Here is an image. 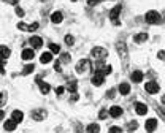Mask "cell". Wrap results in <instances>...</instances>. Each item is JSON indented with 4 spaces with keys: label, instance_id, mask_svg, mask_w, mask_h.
<instances>
[{
    "label": "cell",
    "instance_id": "cell-1",
    "mask_svg": "<svg viewBox=\"0 0 165 133\" xmlns=\"http://www.w3.org/2000/svg\"><path fill=\"white\" fill-rule=\"evenodd\" d=\"M90 68H92V64H90L89 59H81V60L76 64V73H80V74L90 71Z\"/></svg>",
    "mask_w": 165,
    "mask_h": 133
},
{
    "label": "cell",
    "instance_id": "cell-2",
    "mask_svg": "<svg viewBox=\"0 0 165 133\" xmlns=\"http://www.w3.org/2000/svg\"><path fill=\"white\" fill-rule=\"evenodd\" d=\"M90 56L95 59V60H102V59H105L106 56H108V51L105 49V48H100V46H95V48H92V51H90Z\"/></svg>",
    "mask_w": 165,
    "mask_h": 133
},
{
    "label": "cell",
    "instance_id": "cell-3",
    "mask_svg": "<svg viewBox=\"0 0 165 133\" xmlns=\"http://www.w3.org/2000/svg\"><path fill=\"white\" fill-rule=\"evenodd\" d=\"M121 10H122V7H121V5H116V7L110 11V19L113 21V24H114V25H121V21L117 19V18H119V14H121Z\"/></svg>",
    "mask_w": 165,
    "mask_h": 133
},
{
    "label": "cell",
    "instance_id": "cell-4",
    "mask_svg": "<svg viewBox=\"0 0 165 133\" xmlns=\"http://www.w3.org/2000/svg\"><path fill=\"white\" fill-rule=\"evenodd\" d=\"M145 21H146L148 24H159V22H160V14H159L157 11L151 10V11H148V13L145 14Z\"/></svg>",
    "mask_w": 165,
    "mask_h": 133
},
{
    "label": "cell",
    "instance_id": "cell-5",
    "mask_svg": "<svg viewBox=\"0 0 165 133\" xmlns=\"http://www.w3.org/2000/svg\"><path fill=\"white\" fill-rule=\"evenodd\" d=\"M103 81H105V74L100 73V71H95V73H94V76H92V79H90V83L94 86H102Z\"/></svg>",
    "mask_w": 165,
    "mask_h": 133
},
{
    "label": "cell",
    "instance_id": "cell-6",
    "mask_svg": "<svg viewBox=\"0 0 165 133\" xmlns=\"http://www.w3.org/2000/svg\"><path fill=\"white\" fill-rule=\"evenodd\" d=\"M32 119H34V120H37V122L44 120V119H46V111H44V110H41V108L34 110V111H32Z\"/></svg>",
    "mask_w": 165,
    "mask_h": 133
},
{
    "label": "cell",
    "instance_id": "cell-7",
    "mask_svg": "<svg viewBox=\"0 0 165 133\" xmlns=\"http://www.w3.org/2000/svg\"><path fill=\"white\" fill-rule=\"evenodd\" d=\"M116 51H117V54H119L122 59L127 57V46H126L124 41H117L116 43Z\"/></svg>",
    "mask_w": 165,
    "mask_h": 133
},
{
    "label": "cell",
    "instance_id": "cell-8",
    "mask_svg": "<svg viewBox=\"0 0 165 133\" xmlns=\"http://www.w3.org/2000/svg\"><path fill=\"white\" fill-rule=\"evenodd\" d=\"M145 89H146L148 94H157L159 92V84L156 81H149V83H146Z\"/></svg>",
    "mask_w": 165,
    "mask_h": 133
},
{
    "label": "cell",
    "instance_id": "cell-9",
    "mask_svg": "<svg viewBox=\"0 0 165 133\" xmlns=\"http://www.w3.org/2000/svg\"><path fill=\"white\" fill-rule=\"evenodd\" d=\"M135 111H137L138 116H145V114L148 113V106H146L145 103H137V105H135Z\"/></svg>",
    "mask_w": 165,
    "mask_h": 133
},
{
    "label": "cell",
    "instance_id": "cell-10",
    "mask_svg": "<svg viewBox=\"0 0 165 133\" xmlns=\"http://www.w3.org/2000/svg\"><path fill=\"white\" fill-rule=\"evenodd\" d=\"M122 108H121V106H111V108H110V116L111 117H119V116H122Z\"/></svg>",
    "mask_w": 165,
    "mask_h": 133
},
{
    "label": "cell",
    "instance_id": "cell-11",
    "mask_svg": "<svg viewBox=\"0 0 165 133\" xmlns=\"http://www.w3.org/2000/svg\"><path fill=\"white\" fill-rule=\"evenodd\" d=\"M30 46L34 48V49H38V48H41L43 46V40H41V37H32L30 38Z\"/></svg>",
    "mask_w": 165,
    "mask_h": 133
},
{
    "label": "cell",
    "instance_id": "cell-12",
    "mask_svg": "<svg viewBox=\"0 0 165 133\" xmlns=\"http://www.w3.org/2000/svg\"><path fill=\"white\" fill-rule=\"evenodd\" d=\"M21 57L24 59V60H32V59L35 57V52H34V51H32L30 48H27V49H24V51H22Z\"/></svg>",
    "mask_w": 165,
    "mask_h": 133
},
{
    "label": "cell",
    "instance_id": "cell-13",
    "mask_svg": "<svg viewBox=\"0 0 165 133\" xmlns=\"http://www.w3.org/2000/svg\"><path fill=\"white\" fill-rule=\"evenodd\" d=\"M37 84L40 86V90H41V94H48V92L51 90V86H49L48 83H43L41 79H40V78L37 79Z\"/></svg>",
    "mask_w": 165,
    "mask_h": 133
},
{
    "label": "cell",
    "instance_id": "cell-14",
    "mask_svg": "<svg viewBox=\"0 0 165 133\" xmlns=\"http://www.w3.org/2000/svg\"><path fill=\"white\" fill-rule=\"evenodd\" d=\"M95 71H100V73H103V74L106 76V74H110V73L113 71V68H111L110 65H103V64H99V65H97V68H95Z\"/></svg>",
    "mask_w": 165,
    "mask_h": 133
},
{
    "label": "cell",
    "instance_id": "cell-15",
    "mask_svg": "<svg viewBox=\"0 0 165 133\" xmlns=\"http://www.w3.org/2000/svg\"><path fill=\"white\" fill-rule=\"evenodd\" d=\"M145 127H146V130L149 133H152L156 130V127H157V119H148L146 124H145Z\"/></svg>",
    "mask_w": 165,
    "mask_h": 133
},
{
    "label": "cell",
    "instance_id": "cell-16",
    "mask_svg": "<svg viewBox=\"0 0 165 133\" xmlns=\"http://www.w3.org/2000/svg\"><path fill=\"white\" fill-rule=\"evenodd\" d=\"M11 119L19 124V122H22V119H24V114H22V111H19V110H14L11 113Z\"/></svg>",
    "mask_w": 165,
    "mask_h": 133
},
{
    "label": "cell",
    "instance_id": "cell-17",
    "mask_svg": "<svg viewBox=\"0 0 165 133\" xmlns=\"http://www.w3.org/2000/svg\"><path fill=\"white\" fill-rule=\"evenodd\" d=\"M62 19H64V16H62L60 11H54V13L51 14V22H53V24H60Z\"/></svg>",
    "mask_w": 165,
    "mask_h": 133
},
{
    "label": "cell",
    "instance_id": "cell-18",
    "mask_svg": "<svg viewBox=\"0 0 165 133\" xmlns=\"http://www.w3.org/2000/svg\"><path fill=\"white\" fill-rule=\"evenodd\" d=\"M10 54H11L10 48H7V46H0V59H8Z\"/></svg>",
    "mask_w": 165,
    "mask_h": 133
},
{
    "label": "cell",
    "instance_id": "cell-19",
    "mask_svg": "<svg viewBox=\"0 0 165 133\" xmlns=\"http://www.w3.org/2000/svg\"><path fill=\"white\" fill-rule=\"evenodd\" d=\"M16 125H18V122H14L13 119H10V120H7V122L3 124V128H5L7 131H13V130L16 128Z\"/></svg>",
    "mask_w": 165,
    "mask_h": 133
},
{
    "label": "cell",
    "instance_id": "cell-20",
    "mask_svg": "<svg viewBox=\"0 0 165 133\" xmlns=\"http://www.w3.org/2000/svg\"><path fill=\"white\" fill-rule=\"evenodd\" d=\"M130 78H132V81H133V83H141V81H143V73L137 70V71H133V73H132V76H130Z\"/></svg>",
    "mask_w": 165,
    "mask_h": 133
},
{
    "label": "cell",
    "instance_id": "cell-21",
    "mask_svg": "<svg viewBox=\"0 0 165 133\" xmlns=\"http://www.w3.org/2000/svg\"><path fill=\"white\" fill-rule=\"evenodd\" d=\"M100 131V125L99 124H89L86 128V133H99Z\"/></svg>",
    "mask_w": 165,
    "mask_h": 133
},
{
    "label": "cell",
    "instance_id": "cell-22",
    "mask_svg": "<svg viewBox=\"0 0 165 133\" xmlns=\"http://www.w3.org/2000/svg\"><path fill=\"white\" fill-rule=\"evenodd\" d=\"M53 60V56H51V52H43V54L40 56V62L41 64H48Z\"/></svg>",
    "mask_w": 165,
    "mask_h": 133
},
{
    "label": "cell",
    "instance_id": "cell-23",
    "mask_svg": "<svg viewBox=\"0 0 165 133\" xmlns=\"http://www.w3.org/2000/svg\"><path fill=\"white\" fill-rule=\"evenodd\" d=\"M148 38H149V37H148V33H138V35H135V37H133L135 43H145Z\"/></svg>",
    "mask_w": 165,
    "mask_h": 133
},
{
    "label": "cell",
    "instance_id": "cell-24",
    "mask_svg": "<svg viewBox=\"0 0 165 133\" xmlns=\"http://www.w3.org/2000/svg\"><path fill=\"white\" fill-rule=\"evenodd\" d=\"M119 92H121L122 95H127V94L130 92V86H129L127 83H122V84L119 86Z\"/></svg>",
    "mask_w": 165,
    "mask_h": 133
},
{
    "label": "cell",
    "instance_id": "cell-25",
    "mask_svg": "<svg viewBox=\"0 0 165 133\" xmlns=\"http://www.w3.org/2000/svg\"><path fill=\"white\" fill-rule=\"evenodd\" d=\"M76 87H78V83L76 81H72V83H68V86L65 87L68 92H72V94H75L76 92Z\"/></svg>",
    "mask_w": 165,
    "mask_h": 133
},
{
    "label": "cell",
    "instance_id": "cell-26",
    "mask_svg": "<svg viewBox=\"0 0 165 133\" xmlns=\"http://www.w3.org/2000/svg\"><path fill=\"white\" fill-rule=\"evenodd\" d=\"M34 70H35L34 64H29V65H26V67H24V70H22V74H24V76H26V74H30Z\"/></svg>",
    "mask_w": 165,
    "mask_h": 133
},
{
    "label": "cell",
    "instance_id": "cell-27",
    "mask_svg": "<svg viewBox=\"0 0 165 133\" xmlns=\"http://www.w3.org/2000/svg\"><path fill=\"white\" fill-rule=\"evenodd\" d=\"M137 128H138V122H137V120L129 122V125H127V130H129V131H135Z\"/></svg>",
    "mask_w": 165,
    "mask_h": 133
},
{
    "label": "cell",
    "instance_id": "cell-28",
    "mask_svg": "<svg viewBox=\"0 0 165 133\" xmlns=\"http://www.w3.org/2000/svg\"><path fill=\"white\" fill-rule=\"evenodd\" d=\"M49 49H51V52H54V54H59V52H60V46L56 44V43H51L49 44Z\"/></svg>",
    "mask_w": 165,
    "mask_h": 133
},
{
    "label": "cell",
    "instance_id": "cell-29",
    "mask_svg": "<svg viewBox=\"0 0 165 133\" xmlns=\"http://www.w3.org/2000/svg\"><path fill=\"white\" fill-rule=\"evenodd\" d=\"M108 133H122V128L117 127V125H114V127H111V128L108 130Z\"/></svg>",
    "mask_w": 165,
    "mask_h": 133
},
{
    "label": "cell",
    "instance_id": "cell-30",
    "mask_svg": "<svg viewBox=\"0 0 165 133\" xmlns=\"http://www.w3.org/2000/svg\"><path fill=\"white\" fill-rule=\"evenodd\" d=\"M18 29H21V30H26V32H27V30H29V25H27L26 22H19V24H18Z\"/></svg>",
    "mask_w": 165,
    "mask_h": 133
},
{
    "label": "cell",
    "instance_id": "cell-31",
    "mask_svg": "<svg viewBox=\"0 0 165 133\" xmlns=\"http://www.w3.org/2000/svg\"><path fill=\"white\" fill-rule=\"evenodd\" d=\"M73 41H75V40H73V37H72V35H67V37H65V43H67L68 46H72V44H73Z\"/></svg>",
    "mask_w": 165,
    "mask_h": 133
},
{
    "label": "cell",
    "instance_id": "cell-32",
    "mask_svg": "<svg viewBox=\"0 0 165 133\" xmlns=\"http://www.w3.org/2000/svg\"><path fill=\"white\" fill-rule=\"evenodd\" d=\"M14 13H16V14H18L19 18H22V16L26 14V13H24V10H22L21 7H16V11H14Z\"/></svg>",
    "mask_w": 165,
    "mask_h": 133
},
{
    "label": "cell",
    "instance_id": "cell-33",
    "mask_svg": "<svg viewBox=\"0 0 165 133\" xmlns=\"http://www.w3.org/2000/svg\"><path fill=\"white\" fill-rule=\"evenodd\" d=\"M108 114H110V111H106V110H100V114H99V117H100V119H105Z\"/></svg>",
    "mask_w": 165,
    "mask_h": 133
},
{
    "label": "cell",
    "instance_id": "cell-34",
    "mask_svg": "<svg viewBox=\"0 0 165 133\" xmlns=\"http://www.w3.org/2000/svg\"><path fill=\"white\" fill-rule=\"evenodd\" d=\"M38 29V22H34L32 25H29V30L27 32H34V30H37Z\"/></svg>",
    "mask_w": 165,
    "mask_h": 133
},
{
    "label": "cell",
    "instance_id": "cell-35",
    "mask_svg": "<svg viewBox=\"0 0 165 133\" xmlns=\"http://www.w3.org/2000/svg\"><path fill=\"white\" fill-rule=\"evenodd\" d=\"M100 2H102V0H89L87 5H89V7H94V5H99Z\"/></svg>",
    "mask_w": 165,
    "mask_h": 133
},
{
    "label": "cell",
    "instance_id": "cell-36",
    "mask_svg": "<svg viewBox=\"0 0 165 133\" xmlns=\"http://www.w3.org/2000/svg\"><path fill=\"white\" fill-rule=\"evenodd\" d=\"M60 60H62V62H68V60H70V54H62V56H60Z\"/></svg>",
    "mask_w": 165,
    "mask_h": 133
},
{
    "label": "cell",
    "instance_id": "cell-37",
    "mask_svg": "<svg viewBox=\"0 0 165 133\" xmlns=\"http://www.w3.org/2000/svg\"><path fill=\"white\" fill-rule=\"evenodd\" d=\"M64 90H65V87H64V86H59V87L56 89V94H57V95H62Z\"/></svg>",
    "mask_w": 165,
    "mask_h": 133
},
{
    "label": "cell",
    "instance_id": "cell-38",
    "mask_svg": "<svg viewBox=\"0 0 165 133\" xmlns=\"http://www.w3.org/2000/svg\"><path fill=\"white\" fill-rule=\"evenodd\" d=\"M5 100H7V94H2V95H0V106L5 105Z\"/></svg>",
    "mask_w": 165,
    "mask_h": 133
},
{
    "label": "cell",
    "instance_id": "cell-39",
    "mask_svg": "<svg viewBox=\"0 0 165 133\" xmlns=\"http://www.w3.org/2000/svg\"><path fill=\"white\" fill-rule=\"evenodd\" d=\"M157 57H159L160 60H165V51H159V54H157Z\"/></svg>",
    "mask_w": 165,
    "mask_h": 133
},
{
    "label": "cell",
    "instance_id": "cell-40",
    "mask_svg": "<svg viewBox=\"0 0 165 133\" xmlns=\"http://www.w3.org/2000/svg\"><path fill=\"white\" fill-rule=\"evenodd\" d=\"M59 64H60V62H56V64H54V70H56V71H60V70H62Z\"/></svg>",
    "mask_w": 165,
    "mask_h": 133
},
{
    "label": "cell",
    "instance_id": "cell-41",
    "mask_svg": "<svg viewBox=\"0 0 165 133\" xmlns=\"http://www.w3.org/2000/svg\"><path fill=\"white\" fill-rule=\"evenodd\" d=\"M0 71H5V68H3V59H0Z\"/></svg>",
    "mask_w": 165,
    "mask_h": 133
},
{
    "label": "cell",
    "instance_id": "cell-42",
    "mask_svg": "<svg viewBox=\"0 0 165 133\" xmlns=\"http://www.w3.org/2000/svg\"><path fill=\"white\" fill-rule=\"evenodd\" d=\"M114 94H116V92H114V90H110V92H108V94H106V95H108V97H110V98H113V97H114Z\"/></svg>",
    "mask_w": 165,
    "mask_h": 133
},
{
    "label": "cell",
    "instance_id": "cell-43",
    "mask_svg": "<svg viewBox=\"0 0 165 133\" xmlns=\"http://www.w3.org/2000/svg\"><path fill=\"white\" fill-rule=\"evenodd\" d=\"M76 100H78V95H76V94H73V97L70 98V101H76Z\"/></svg>",
    "mask_w": 165,
    "mask_h": 133
},
{
    "label": "cell",
    "instance_id": "cell-44",
    "mask_svg": "<svg viewBox=\"0 0 165 133\" xmlns=\"http://www.w3.org/2000/svg\"><path fill=\"white\" fill-rule=\"evenodd\" d=\"M8 2H10L11 5H18V3H19V0H8Z\"/></svg>",
    "mask_w": 165,
    "mask_h": 133
},
{
    "label": "cell",
    "instance_id": "cell-45",
    "mask_svg": "<svg viewBox=\"0 0 165 133\" xmlns=\"http://www.w3.org/2000/svg\"><path fill=\"white\" fill-rule=\"evenodd\" d=\"M3 117H5V113H3L2 110H0V120H3Z\"/></svg>",
    "mask_w": 165,
    "mask_h": 133
},
{
    "label": "cell",
    "instance_id": "cell-46",
    "mask_svg": "<svg viewBox=\"0 0 165 133\" xmlns=\"http://www.w3.org/2000/svg\"><path fill=\"white\" fill-rule=\"evenodd\" d=\"M76 133H83V130H81V125H76Z\"/></svg>",
    "mask_w": 165,
    "mask_h": 133
},
{
    "label": "cell",
    "instance_id": "cell-47",
    "mask_svg": "<svg viewBox=\"0 0 165 133\" xmlns=\"http://www.w3.org/2000/svg\"><path fill=\"white\" fill-rule=\"evenodd\" d=\"M162 105H163V106H165V95H163V97H162Z\"/></svg>",
    "mask_w": 165,
    "mask_h": 133
},
{
    "label": "cell",
    "instance_id": "cell-48",
    "mask_svg": "<svg viewBox=\"0 0 165 133\" xmlns=\"http://www.w3.org/2000/svg\"><path fill=\"white\" fill-rule=\"evenodd\" d=\"M40 2H44V0H40Z\"/></svg>",
    "mask_w": 165,
    "mask_h": 133
},
{
    "label": "cell",
    "instance_id": "cell-49",
    "mask_svg": "<svg viewBox=\"0 0 165 133\" xmlns=\"http://www.w3.org/2000/svg\"><path fill=\"white\" fill-rule=\"evenodd\" d=\"M72 2H75V0H72Z\"/></svg>",
    "mask_w": 165,
    "mask_h": 133
}]
</instances>
